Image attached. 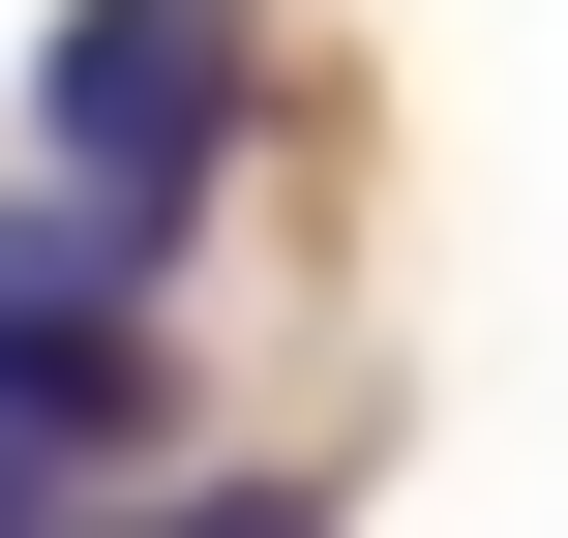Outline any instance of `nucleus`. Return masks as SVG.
<instances>
[{"label":"nucleus","mask_w":568,"mask_h":538,"mask_svg":"<svg viewBox=\"0 0 568 538\" xmlns=\"http://www.w3.org/2000/svg\"><path fill=\"white\" fill-rule=\"evenodd\" d=\"M120 538H329V479H180V509H120Z\"/></svg>","instance_id":"nucleus-3"},{"label":"nucleus","mask_w":568,"mask_h":538,"mask_svg":"<svg viewBox=\"0 0 568 538\" xmlns=\"http://www.w3.org/2000/svg\"><path fill=\"white\" fill-rule=\"evenodd\" d=\"M240 90H270V0H60V30H30V150H60L90 210H210Z\"/></svg>","instance_id":"nucleus-1"},{"label":"nucleus","mask_w":568,"mask_h":538,"mask_svg":"<svg viewBox=\"0 0 568 538\" xmlns=\"http://www.w3.org/2000/svg\"><path fill=\"white\" fill-rule=\"evenodd\" d=\"M0 538H60V449H0Z\"/></svg>","instance_id":"nucleus-4"},{"label":"nucleus","mask_w":568,"mask_h":538,"mask_svg":"<svg viewBox=\"0 0 568 538\" xmlns=\"http://www.w3.org/2000/svg\"><path fill=\"white\" fill-rule=\"evenodd\" d=\"M150 240L180 210H0V449H120L150 419Z\"/></svg>","instance_id":"nucleus-2"}]
</instances>
